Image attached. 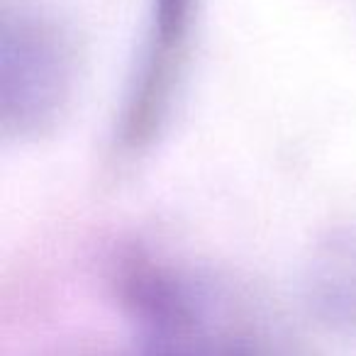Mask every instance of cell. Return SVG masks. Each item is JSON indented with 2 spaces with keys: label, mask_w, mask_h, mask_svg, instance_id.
Returning <instances> with one entry per match:
<instances>
[{
  "label": "cell",
  "mask_w": 356,
  "mask_h": 356,
  "mask_svg": "<svg viewBox=\"0 0 356 356\" xmlns=\"http://www.w3.org/2000/svg\"><path fill=\"white\" fill-rule=\"evenodd\" d=\"M79 64L74 42L54 22L6 15L0 30V129L27 142L51 134L69 115Z\"/></svg>",
  "instance_id": "1"
},
{
  "label": "cell",
  "mask_w": 356,
  "mask_h": 356,
  "mask_svg": "<svg viewBox=\"0 0 356 356\" xmlns=\"http://www.w3.org/2000/svg\"><path fill=\"white\" fill-rule=\"evenodd\" d=\"M198 13L200 0H149L142 51L115 127L124 156L144 154L171 122L188 74Z\"/></svg>",
  "instance_id": "2"
},
{
  "label": "cell",
  "mask_w": 356,
  "mask_h": 356,
  "mask_svg": "<svg viewBox=\"0 0 356 356\" xmlns=\"http://www.w3.org/2000/svg\"><path fill=\"white\" fill-rule=\"evenodd\" d=\"M312 278L327 300H356V222L330 229L320 239L312 257Z\"/></svg>",
  "instance_id": "3"
}]
</instances>
